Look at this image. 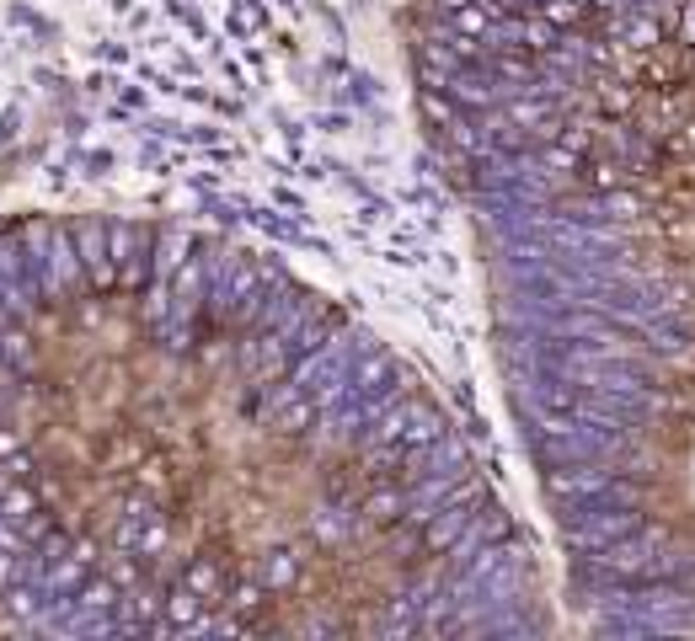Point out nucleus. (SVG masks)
I'll return each mask as SVG.
<instances>
[{
  "instance_id": "1",
  "label": "nucleus",
  "mask_w": 695,
  "mask_h": 641,
  "mask_svg": "<svg viewBox=\"0 0 695 641\" xmlns=\"http://www.w3.org/2000/svg\"><path fill=\"white\" fill-rule=\"evenodd\" d=\"M0 593L134 636H530L546 567L434 385L172 225L0 236Z\"/></svg>"
},
{
  "instance_id": "2",
  "label": "nucleus",
  "mask_w": 695,
  "mask_h": 641,
  "mask_svg": "<svg viewBox=\"0 0 695 641\" xmlns=\"http://www.w3.org/2000/svg\"><path fill=\"white\" fill-rule=\"evenodd\" d=\"M407 59L567 599L695 636V0H417Z\"/></svg>"
}]
</instances>
